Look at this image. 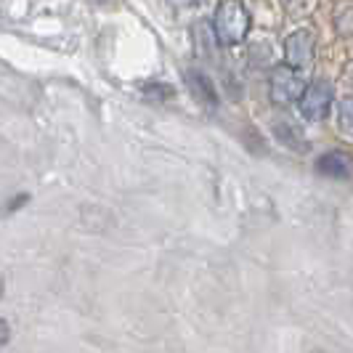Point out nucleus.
Returning a JSON list of instances; mask_svg holds the SVG:
<instances>
[{"instance_id":"ddd939ff","label":"nucleus","mask_w":353,"mask_h":353,"mask_svg":"<svg viewBox=\"0 0 353 353\" xmlns=\"http://www.w3.org/2000/svg\"><path fill=\"white\" fill-rule=\"evenodd\" d=\"M0 298H3V279H0Z\"/></svg>"},{"instance_id":"39448f33","label":"nucleus","mask_w":353,"mask_h":353,"mask_svg":"<svg viewBox=\"0 0 353 353\" xmlns=\"http://www.w3.org/2000/svg\"><path fill=\"white\" fill-rule=\"evenodd\" d=\"M186 85H189L192 96H194L202 106H208V109H215V106H218V90H215V85H212L210 77H208L205 72L189 70L186 72Z\"/></svg>"},{"instance_id":"6e6552de","label":"nucleus","mask_w":353,"mask_h":353,"mask_svg":"<svg viewBox=\"0 0 353 353\" xmlns=\"http://www.w3.org/2000/svg\"><path fill=\"white\" fill-rule=\"evenodd\" d=\"M143 96L146 99H157V101H168V99L176 96V88L165 85V83H149V85H143Z\"/></svg>"},{"instance_id":"f8f14e48","label":"nucleus","mask_w":353,"mask_h":353,"mask_svg":"<svg viewBox=\"0 0 353 353\" xmlns=\"http://www.w3.org/2000/svg\"><path fill=\"white\" fill-rule=\"evenodd\" d=\"M170 6H176V8H192V6H196L199 0H168Z\"/></svg>"},{"instance_id":"9d476101","label":"nucleus","mask_w":353,"mask_h":353,"mask_svg":"<svg viewBox=\"0 0 353 353\" xmlns=\"http://www.w3.org/2000/svg\"><path fill=\"white\" fill-rule=\"evenodd\" d=\"M27 199H30V194H19V196H14V199H11V205L6 208V212H14L17 208H21V205H27Z\"/></svg>"},{"instance_id":"9b49d317","label":"nucleus","mask_w":353,"mask_h":353,"mask_svg":"<svg viewBox=\"0 0 353 353\" xmlns=\"http://www.w3.org/2000/svg\"><path fill=\"white\" fill-rule=\"evenodd\" d=\"M11 340V330H8V321L6 319H0V345H6Z\"/></svg>"},{"instance_id":"423d86ee","label":"nucleus","mask_w":353,"mask_h":353,"mask_svg":"<svg viewBox=\"0 0 353 353\" xmlns=\"http://www.w3.org/2000/svg\"><path fill=\"white\" fill-rule=\"evenodd\" d=\"M316 170L327 178L345 181V178L351 176V157L345 152H327V154H321L316 159Z\"/></svg>"},{"instance_id":"20e7f679","label":"nucleus","mask_w":353,"mask_h":353,"mask_svg":"<svg viewBox=\"0 0 353 353\" xmlns=\"http://www.w3.org/2000/svg\"><path fill=\"white\" fill-rule=\"evenodd\" d=\"M314 48H316V40L311 32H295L292 37H287V43H284V59H287V64L284 67H290V70H303V67H308L311 61H314Z\"/></svg>"},{"instance_id":"1a4fd4ad","label":"nucleus","mask_w":353,"mask_h":353,"mask_svg":"<svg viewBox=\"0 0 353 353\" xmlns=\"http://www.w3.org/2000/svg\"><path fill=\"white\" fill-rule=\"evenodd\" d=\"M340 130H343V136H348V139H351V133H353V125H351V99H345V101L340 104Z\"/></svg>"},{"instance_id":"0eeeda50","label":"nucleus","mask_w":353,"mask_h":353,"mask_svg":"<svg viewBox=\"0 0 353 353\" xmlns=\"http://www.w3.org/2000/svg\"><path fill=\"white\" fill-rule=\"evenodd\" d=\"M276 139L282 143H287L290 149H298V152L308 149V141L303 139L301 128H292V125H276Z\"/></svg>"},{"instance_id":"f03ea898","label":"nucleus","mask_w":353,"mask_h":353,"mask_svg":"<svg viewBox=\"0 0 353 353\" xmlns=\"http://www.w3.org/2000/svg\"><path fill=\"white\" fill-rule=\"evenodd\" d=\"M332 101H335V90L327 80H316L311 85H305V90L298 99V109L305 120L316 123V120H324L332 109Z\"/></svg>"},{"instance_id":"f257e3e1","label":"nucleus","mask_w":353,"mask_h":353,"mask_svg":"<svg viewBox=\"0 0 353 353\" xmlns=\"http://www.w3.org/2000/svg\"><path fill=\"white\" fill-rule=\"evenodd\" d=\"M250 14L239 0H226L218 6L212 19V35L221 46H239L250 32Z\"/></svg>"},{"instance_id":"7ed1b4c3","label":"nucleus","mask_w":353,"mask_h":353,"mask_svg":"<svg viewBox=\"0 0 353 353\" xmlns=\"http://www.w3.org/2000/svg\"><path fill=\"white\" fill-rule=\"evenodd\" d=\"M268 88H271L274 104L287 106L301 99V93L305 90V83H303V77L298 72L282 64V67H274L271 77H268Z\"/></svg>"}]
</instances>
